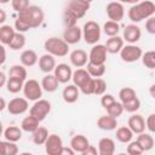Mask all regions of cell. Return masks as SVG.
Returning a JSON list of instances; mask_svg holds the SVG:
<instances>
[{
  "mask_svg": "<svg viewBox=\"0 0 155 155\" xmlns=\"http://www.w3.org/2000/svg\"><path fill=\"white\" fill-rule=\"evenodd\" d=\"M155 13V4L150 0L139 1L128 8L127 16L133 23H138L143 19H148Z\"/></svg>",
  "mask_w": 155,
  "mask_h": 155,
  "instance_id": "obj_1",
  "label": "cell"
},
{
  "mask_svg": "<svg viewBox=\"0 0 155 155\" xmlns=\"http://www.w3.org/2000/svg\"><path fill=\"white\" fill-rule=\"evenodd\" d=\"M17 17L19 19H22L30 29H34V28H38L42 24L44 18H45V13H44L41 7H39L36 5H30L29 7H27L22 12H18Z\"/></svg>",
  "mask_w": 155,
  "mask_h": 155,
  "instance_id": "obj_2",
  "label": "cell"
},
{
  "mask_svg": "<svg viewBox=\"0 0 155 155\" xmlns=\"http://www.w3.org/2000/svg\"><path fill=\"white\" fill-rule=\"evenodd\" d=\"M44 48L54 57H65L69 52V44L64 39L51 36L44 42Z\"/></svg>",
  "mask_w": 155,
  "mask_h": 155,
  "instance_id": "obj_3",
  "label": "cell"
},
{
  "mask_svg": "<svg viewBox=\"0 0 155 155\" xmlns=\"http://www.w3.org/2000/svg\"><path fill=\"white\" fill-rule=\"evenodd\" d=\"M101 25L94 21H87L82 27V39L88 45H96L101 39Z\"/></svg>",
  "mask_w": 155,
  "mask_h": 155,
  "instance_id": "obj_4",
  "label": "cell"
},
{
  "mask_svg": "<svg viewBox=\"0 0 155 155\" xmlns=\"http://www.w3.org/2000/svg\"><path fill=\"white\" fill-rule=\"evenodd\" d=\"M23 94L28 101H38L42 97V86L35 79L25 80L23 86Z\"/></svg>",
  "mask_w": 155,
  "mask_h": 155,
  "instance_id": "obj_5",
  "label": "cell"
},
{
  "mask_svg": "<svg viewBox=\"0 0 155 155\" xmlns=\"http://www.w3.org/2000/svg\"><path fill=\"white\" fill-rule=\"evenodd\" d=\"M51 111V103L46 99H38L34 102V104L31 105L30 110H29V114L33 115L35 119H38L40 122L42 120L46 119V116L50 114Z\"/></svg>",
  "mask_w": 155,
  "mask_h": 155,
  "instance_id": "obj_6",
  "label": "cell"
},
{
  "mask_svg": "<svg viewBox=\"0 0 155 155\" xmlns=\"http://www.w3.org/2000/svg\"><path fill=\"white\" fill-rule=\"evenodd\" d=\"M142 56H143L142 48L134 44H128V45L124 46L122 50L120 51V58L126 63L137 62L138 59L142 58Z\"/></svg>",
  "mask_w": 155,
  "mask_h": 155,
  "instance_id": "obj_7",
  "label": "cell"
},
{
  "mask_svg": "<svg viewBox=\"0 0 155 155\" xmlns=\"http://www.w3.org/2000/svg\"><path fill=\"white\" fill-rule=\"evenodd\" d=\"M44 145H45V151L48 155H62L64 148L62 138L56 133L50 134Z\"/></svg>",
  "mask_w": 155,
  "mask_h": 155,
  "instance_id": "obj_8",
  "label": "cell"
},
{
  "mask_svg": "<svg viewBox=\"0 0 155 155\" xmlns=\"http://www.w3.org/2000/svg\"><path fill=\"white\" fill-rule=\"evenodd\" d=\"M107 54H108V50H107L105 45L96 44L92 46V48L90 51L88 62L94 63V64H105Z\"/></svg>",
  "mask_w": 155,
  "mask_h": 155,
  "instance_id": "obj_9",
  "label": "cell"
},
{
  "mask_svg": "<svg viewBox=\"0 0 155 155\" xmlns=\"http://www.w3.org/2000/svg\"><path fill=\"white\" fill-rule=\"evenodd\" d=\"M105 12H107V16L110 21H114V22H120L124 16H125V8H124V5L122 2L120 1H111L105 7Z\"/></svg>",
  "mask_w": 155,
  "mask_h": 155,
  "instance_id": "obj_10",
  "label": "cell"
},
{
  "mask_svg": "<svg viewBox=\"0 0 155 155\" xmlns=\"http://www.w3.org/2000/svg\"><path fill=\"white\" fill-rule=\"evenodd\" d=\"M29 108V103H28V99L24 97H16V98H12L8 104H7V110L10 114L12 115H21V114H24Z\"/></svg>",
  "mask_w": 155,
  "mask_h": 155,
  "instance_id": "obj_11",
  "label": "cell"
},
{
  "mask_svg": "<svg viewBox=\"0 0 155 155\" xmlns=\"http://www.w3.org/2000/svg\"><path fill=\"white\" fill-rule=\"evenodd\" d=\"M90 2H86V1H82V0H71L68 6H67V10H69L78 19L82 18L87 11L90 10Z\"/></svg>",
  "mask_w": 155,
  "mask_h": 155,
  "instance_id": "obj_12",
  "label": "cell"
},
{
  "mask_svg": "<svg viewBox=\"0 0 155 155\" xmlns=\"http://www.w3.org/2000/svg\"><path fill=\"white\" fill-rule=\"evenodd\" d=\"M73 70L70 68V65L65 64V63H59L58 65H56L53 74L56 75V78L58 79V81L61 84H67L73 79Z\"/></svg>",
  "mask_w": 155,
  "mask_h": 155,
  "instance_id": "obj_13",
  "label": "cell"
},
{
  "mask_svg": "<svg viewBox=\"0 0 155 155\" xmlns=\"http://www.w3.org/2000/svg\"><path fill=\"white\" fill-rule=\"evenodd\" d=\"M140 36H142V30L138 25H136L134 23L132 24H128L126 25V28L124 29V34H122V38L128 44H136L137 41L140 40Z\"/></svg>",
  "mask_w": 155,
  "mask_h": 155,
  "instance_id": "obj_14",
  "label": "cell"
},
{
  "mask_svg": "<svg viewBox=\"0 0 155 155\" xmlns=\"http://www.w3.org/2000/svg\"><path fill=\"white\" fill-rule=\"evenodd\" d=\"M63 39L69 45H75L82 39V28H80L78 24L70 28H65L63 33Z\"/></svg>",
  "mask_w": 155,
  "mask_h": 155,
  "instance_id": "obj_15",
  "label": "cell"
},
{
  "mask_svg": "<svg viewBox=\"0 0 155 155\" xmlns=\"http://www.w3.org/2000/svg\"><path fill=\"white\" fill-rule=\"evenodd\" d=\"M127 126L133 131V133L139 134L145 131L147 125H145V119L140 114H133L128 117Z\"/></svg>",
  "mask_w": 155,
  "mask_h": 155,
  "instance_id": "obj_16",
  "label": "cell"
},
{
  "mask_svg": "<svg viewBox=\"0 0 155 155\" xmlns=\"http://www.w3.org/2000/svg\"><path fill=\"white\" fill-rule=\"evenodd\" d=\"M69 59H70V63L74 67H76V68H82V67H85L88 63L87 62L88 61V56L81 48H78V50L71 51L70 54H69Z\"/></svg>",
  "mask_w": 155,
  "mask_h": 155,
  "instance_id": "obj_17",
  "label": "cell"
},
{
  "mask_svg": "<svg viewBox=\"0 0 155 155\" xmlns=\"http://www.w3.org/2000/svg\"><path fill=\"white\" fill-rule=\"evenodd\" d=\"M39 68L42 73L45 74H48V73H52L56 68V59H54V56L50 54V53H45L42 54L40 58H39Z\"/></svg>",
  "mask_w": 155,
  "mask_h": 155,
  "instance_id": "obj_18",
  "label": "cell"
},
{
  "mask_svg": "<svg viewBox=\"0 0 155 155\" xmlns=\"http://www.w3.org/2000/svg\"><path fill=\"white\" fill-rule=\"evenodd\" d=\"M92 79V76L90 75V73L87 71V69L84 68H78L74 73H73V84L76 85L79 88H82L90 80Z\"/></svg>",
  "mask_w": 155,
  "mask_h": 155,
  "instance_id": "obj_19",
  "label": "cell"
},
{
  "mask_svg": "<svg viewBox=\"0 0 155 155\" xmlns=\"http://www.w3.org/2000/svg\"><path fill=\"white\" fill-rule=\"evenodd\" d=\"M79 94H80V88L74 84L67 85L62 92V97H63L64 102L68 104L75 103L79 99Z\"/></svg>",
  "mask_w": 155,
  "mask_h": 155,
  "instance_id": "obj_20",
  "label": "cell"
},
{
  "mask_svg": "<svg viewBox=\"0 0 155 155\" xmlns=\"http://www.w3.org/2000/svg\"><path fill=\"white\" fill-rule=\"evenodd\" d=\"M124 42H125L124 38H121V36H119V35L110 36V38L107 40V42H105V47H107V50H108V53H113V54L120 53V51H121L122 47L125 46Z\"/></svg>",
  "mask_w": 155,
  "mask_h": 155,
  "instance_id": "obj_21",
  "label": "cell"
},
{
  "mask_svg": "<svg viewBox=\"0 0 155 155\" xmlns=\"http://www.w3.org/2000/svg\"><path fill=\"white\" fill-rule=\"evenodd\" d=\"M117 126V119L111 115H103L97 120V127L103 131H113Z\"/></svg>",
  "mask_w": 155,
  "mask_h": 155,
  "instance_id": "obj_22",
  "label": "cell"
},
{
  "mask_svg": "<svg viewBox=\"0 0 155 155\" xmlns=\"http://www.w3.org/2000/svg\"><path fill=\"white\" fill-rule=\"evenodd\" d=\"M88 145H90V140L84 134H75L70 140V147L75 150V153L82 154Z\"/></svg>",
  "mask_w": 155,
  "mask_h": 155,
  "instance_id": "obj_23",
  "label": "cell"
},
{
  "mask_svg": "<svg viewBox=\"0 0 155 155\" xmlns=\"http://www.w3.org/2000/svg\"><path fill=\"white\" fill-rule=\"evenodd\" d=\"M98 153L101 155H113L115 153V142L109 137L101 138L98 142Z\"/></svg>",
  "mask_w": 155,
  "mask_h": 155,
  "instance_id": "obj_24",
  "label": "cell"
},
{
  "mask_svg": "<svg viewBox=\"0 0 155 155\" xmlns=\"http://www.w3.org/2000/svg\"><path fill=\"white\" fill-rule=\"evenodd\" d=\"M61 82L58 81V79L56 78L54 74H46L42 80H41V86H42V90L46 91V92H54L57 88H58V85Z\"/></svg>",
  "mask_w": 155,
  "mask_h": 155,
  "instance_id": "obj_25",
  "label": "cell"
},
{
  "mask_svg": "<svg viewBox=\"0 0 155 155\" xmlns=\"http://www.w3.org/2000/svg\"><path fill=\"white\" fill-rule=\"evenodd\" d=\"M21 64H23L24 67H33L39 62L38 54L34 50H24L21 53Z\"/></svg>",
  "mask_w": 155,
  "mask_h": 155,
  "instance_id": "obj_26",
  "label": "cell"
},
{
  "mask_svg": "<svg viewBox=\"0 0 155 155\" xmlns=\"http://www.w3.org/2000/svg\"><path fill=\"white\" fill-rule=\"evenodd\" d=\"M16 34L15 27H11L8 24H1L0 27V41L2 45H8L11 40L13 39Z\"/></svg>",
  "mask_w": 155,
  "mask_h": 155,
  "instance_id": "obj_27",
  "label": "cell"
},
{
  "mask_svg": "<svg viewBox=\"0 0 155 155\" xmlns=\"http://www.w3.org/2000/svg\"><path fill=\"white\" fill-rule=\"evenodd\" d=\"M133 131L128 127V126H121L116 130V139L120 142V143H124V144H128L132 138H133Z\"/></svg>",
  "mask_w": 155,
  "mask_h": 155,
  "instance_id": "obj_28",
  "label": "cell"
},
{
  "mask_svg": "<svg viewBox=\"0 0 155 155\" xmlns=\"http://www.w3.org/2000/svg\"><path fill=\"white\" fill-rule=\"evenodd\" d=\"M48 136H50V134H48L47 128L39 126V127L31 133V140H33V143L36 144V145H44L45 142L47 140Z\"/></svg>",
  "mask_w": 155,
  "mask_h": 155,
  "instance_id": "obj_29",
  "label": "cell"
},
{
  "mask_svg": "<svg viewBox=\"0 0 155 155\" xmlns=\"http://www.w3.org/2000/svg\"><path fill=\"white\" fill-rule=\"evenodd\" d=\"M22 131L18 126H8L4 130V138L10 142H18L22 138Z\"/></svg>",
  "mask_w": 155,
  "mask_h": 155,
  "instance_id": "obj_30",
  "label": "cell"
},
{
  "mask_svg": "<svg viewBox=\"0 0 155 155\" xmlns=\"http://www.w3.org/2000/svg\"><path fill=\"white\" fill-rule=\"evenodd\" d=\"M39 120L35 119L33 115L29 114V116H25L22 122H21V128L24 131V132H28V133H33L38 127H39Z\"/></svg>",
  "mask_w": 155,
  "mask_h": 155,
  "instance_id": "obj_31",
  "label": "cell"
},
{
  "mask_svg": "<svg viewBox=\"0 0 155 155\" xmlns=\"http://www.w3.org/2000/svg\"><path fill=\"white\" fill-rule=\"evenodd\" d=\"M137 142L140 144V147L143 148L144 151H149L154 148V144H155V140L153 138L151 134L149 133H145V132H142L138 134L137 137Z\"/></svg>",
  "mask_w": 155,
  "mask_h": 155,
  "instance_id": "obj_32",
  "label": "cell"
},
{
  "mask_svg": "<svg viewBox=\"0 0 155 155\" xmlns=\"http://www.w3.org/2000/svg\"><path fill=\"white\" fill-rule=\"evenodd\" d=\"M27 67H24L23 64H15L10 68V71H8V76L10 78H16V79H19L22 81H25L27 80Z\"/></svg>",
  "mask_w": 155,
  "mask_h": 155,
  "instance_id": "obj_33",
  "label": "cell"
},
{
  "mask_svg": "<svg viewBox=\"0 0 155 155\" xmlns=\"http://www.w3.org/2000/svg\"><path fill=\"white\" fill-rule=\"evenodd\" d=\"M0 150L2 155H16L18 153V147L16 142H10L5 139L0 142Z\"/></svg>",
  "mask_w": 155,
  "mask_h": 155,
  "instance_id": "obj_34",
  "label": "cell"
},
{
  "mask_svg": "<svg viewBox=\"0 0 155 155\" xmlns=\"http://www.w3.org/2000/svg\"><path fill=\"white\" fill-rule=\"evenodd\" d=\"M11 50L13 51H18L21 48H23L25 46V36L23 33H19V31H16L13 39L11 40V42L7 45Z\"/></svg>",
  "mask_w": 155,
  "mask_h": 155,
  "instance_id": "obj_35",
  "label": "cell"
},
{
  "mask_svg": "<svg viewBox=\"0 0 155 155\" xmlns=\"http://www.w3.org/2000/svg\"><path fill=\"white\" fill-rule=\"evenodd\" d=\"M86 65V69L92 78H102L105 74V64H94L88 62Z\"/></svg>",
  "mask_w": 155,
  "mask_h": 155,
  "instance_id": "obj_36",
  "label": "cell"
},
{
  "mask_svg": "<svg viewBox=\"0 0 155 155\" xmlns=\"http://www.w3.org/2000/svg\"><path fill=\"white\" fill-rule=\"evenodd\" d=\"M24 82H25V81H22V80H19V79L10 78V76H8V80H7V84H6V90H7L10 93H18L19 91H23Z\"/></svg>",
  "mask_w": 155,
  "mask_h": 155,
  "instance_id": "obj_37",
  "label": "cell"
},
{
  "mask_svg": "<svg viewBox=\"0 0 155 155\" xmlns=\"http://www.w3.org/2000/svg\"><path fill=\"white\" fill-rule=\"evenodd\" d=\"M103 31L109 38L117 35L119 31H120V24H119V22H114V21H110V19L104 23V25H103Z\"/></svg>",
  "mask_w": 155,
  "mask_h": 155,
  "instance_id": "obj_38",
  "label": "cell"
},
{
  "mask_svg": "<svg viewBox=\"0 0 155 155\" xmlns=\"http://www.w3.org/2000/svg\"><path fill=\"white\" fill-rule=\"evenodd\" d=\"M142 63L148 69H155V50L147 51L142 56Z\"/></svg>",
  "mask_w": 155,
  "mask_h": 155,
  "instance_id": "obj_39",
  "label": "cell"
},
{
  "mask_svg": "<svg viewBox=\"0 0 155 155\" xmlns=\"http://www.w3.org/2000/svg\"><path fill=\"white\" fill-rule=\"evenodd\" d=\"M136 97H137V93L132 87H122L119 91V98H120L121 103L128 102V101H131V99H133Z\"/></svg>",
  "mask_w": 155,
  "mask_h": 155,
  "instance_id": "obj_40",
  "label": "cell"
},
{
  "mask_svg": "<svg viewBox=\"0 0 155 155\" xmlns=\"http://www.w3.org/2000/svg\"><path fill=\"white\" fill-rule=\"evenodd\" d=\"M107 113L109 114V115H111V116H114V117H119V116H121V114L125 111L124 110V105H122V103L121 102H114L110 107H108L107 109Z\"/></svg>",
  "mask_w": 155,
  "mask_h": 155,
  "instance_id": "obj_41",
  "label": "cell"
},
{
  "mask_svg": "<svg viewBox=\"0 0 155 155\" xmlns=\"http://www.w3.org/2000/svg\"><path fill=\"white\" fill-rule=\"evenodd\" d=\"M124 105V110L127 111V113H136L137 110H139L140 108V101L138 99V97L128 101V102H125L122 103Z\"/></svg>",
  "mask_w": 155,
  "mask_h": 155,
  "instance_id": "obj_42",
  "label": "cell"
},
{
  "mask_svg": "<svg viewBox=\"0 0 155 155\" xmlns=\"http://www.w3.org/2000/svg\"><path fill=\"white\" fill-rule=\"evenodd\" d=\"M126 151H127V154H130V155H140V154L144 153L143 148H142L140 144L137 142V139H136V140H131V142L128 143V145H127V148H126Z\"/></svg>",
  "mask_w": 155,
  "mask_h": 155,
  "instance_id": "obj_43",
  "label": "cell"
},
{
  "mask_svg": "<svg viewBox=\"0 0 155 155\" xmlns=\"http://www.w3.org/2000/svg\"><path fill=\"white\" fill-rule=\"evenodd\" d=\"M63 22H64V25L65 28H70V27H74L78 23V18L69 11V10H64V13H63Z\"/></svg>",
  "mask_w": 155,
  "mask_h": 155,
  "instance_id": "obj_44",
  "label": "cell"
},
{
  "mask_svg": "<svg viewBox=\"0 0 155 155\" xmlns=\"http://www.w3.org/2000/svg\"><path fill=\"white\" fill-rule=\"evenodd\" d=\"M107 91V82L102 78H94V94L102 96Z\"/></svg>",
  "mask_w": 155,
  "mask_h": 155,
  "instance_id": "obj_45",
  "label": "cell"
},
{
  "mask_svg": "<svg viewBox=\"0 0 155 155\" xmlns=\"http://www.w3.org/2000/svg\"><path fill=\"white\" fill-rule=\"evenodd\" d=\"M11 6L18 13L25 10L27 7H29L30 5H29V0H11Z\"/></svg>",
  "mask_w": 155,
  "mask_h": 155,
  "instance_id": "obj_46",
  "label": "cell"
},
{
  "mask_svg": "<svg viewBox=\"0 0 155 155\" xmlns=\"http://www.w3.org/2000/svg\"><path fill=\"white\" fill-rule=\"evenodd\" d=\"M116 99H115V97L113 96V94H109V93H104V94H102V98H101V104H102V107L104 108V109H107L108 107H110L114 102H115Z\"/></svg>",
  "mask_w": 155,
  "mask_h": 155,
  "instance_id": "obj_47",
  "label": "cell"
},
{
  "mask_svg": "<svg viewBox=\"0 0 155 155\" xmlns=\"http://www.w3.org/2000/svg\"><path fill=\"white\" fill-rule=\"evenodd\" d=\"M80 91L86 96L94 94V78H92L82 88H80Z\"/></svg>",
  "mask_w": 155,
  "mask_h": 155,
  "instance_id": "obj_48",
  "label": "cell"
},
{
  "mask_svg": "<svg viewBox=\"0 0 155 155\" xmlns=\"http://www.w3.org/2000/svg\"><path fill=\"white\" fill-rule=\"evenodd\" d=\"M15 29H16V31H19V33H25V31H28L30 28L22 21V19H19L18 17L15 19Z\"/></svg>",
  "mask_w": 155,
  "mask_h": 155,
  "instance_id": "obj_49",
  "label": "cell"
},
{
  "mask_svg": "<svg viewBox=\"0 0 155 155\" xmlns=\"http://www.w3.org/2000/svg\"><path fill=\"white\" fill-rule=\"evenodd\" d=\"M145 29H147V31L149 34L155 35V17L154 16H151V17H149L147 19V22H145Z\"/></svg>",
  "mask_w": 155,
  "mask_h": 155,
  "instance_id": "obj_50",
  "label": "cell"
},
{
  "mask_svg": "<svg viewBox=\"0 0 155 155\" xmlns=\"http://www.w3.org/2000/svg\"><path fill=\"white\" fill-rule=\"evenodd\" d=\"M145 125H147V128L149 130V132L155 133V114H150V115L147 117Z\"/></svg>",
  "mask_w": 155,
  "mask_h": 155,
  "instance_id": "obj_51",
  "label": "cell"
},
{
  "mask_svg": "<svg viewBox=\"0 0 155 155\" xmlns=\"http://www.w3.org/2000/svg\"><path fill=\"white\" fill-rule=\"evenodd\" d=\"M97 153H98V150H97V148L94 147V145H88L87 148H86V150L82 153V155H97Z\"/></svg>",
  "mask_w": 155,
  "mask_h": 155,
  "instance_id": "obj_52",
  "label": "cell"
},
{
  "mask_svg": "<svg viewBox=\"0 0 155 155\" xmlns=\"http://www.w3.org/2000/svg\"><path fill=\"white\" fill-rule=\"evenodd\" d=\"M7 80H8V79L6 78V74H5V73L1 70V71H0V86H1V87L6 86V84H7Z\"/></svg>",
  "mask_w": 155,
  "mask_h": 155,
  "instance_id": "obj_53",
  "label": "cell"
},
{
  "mask_svg": "<svg viewBox=\"0 0 155 155\" xmlns=\"http://www.w3.org/2000/svg\"><path fill=\"white\" fill-rule=\"evenodd\" d=\"M63 154H69V155H74V154H75V150H74V149H73L71 147H70V148H65V147H64V148H63V151H62V155H63Z\"/></svg>",
  "mask_w": 155,
  "mask_h": 155,
  "instance_id": "obj_54",
  "label": "cell"
},
{
  "mask_svg": "<svg viewBox=\"0 0 155 155\" xmlns=\"http://www.w3.org/2000/svg\"><path fill=\"white\" fill-rule=\"evenodd\" d=\"M1 53H2V56H1V61H0V64L2 65V64L5 63V61H6V51H5V47H4V46H1Z\"/></svg>",
  "mask_w": 155,
  "mask_h": 155,
  "instance_id": "obj_55",
  "label": "cell"
},
{
  "mask_svg": "<svg viewBox=\"0 0 155 155\" xmlns=\"http://www.w3.org/2000/svg\"><path fill=\"white\" fill-rule=\"evenodd\" d=\"M6 21V13L4 10H0V23L4 24V22Z\"/></svg>",
  "mask_w": 155,
  "mask_h": 155,
  "instance_id": "obj_56",
  "label": "cell"
},
{
  "mask_svg": "<svg viewBox=\"0 0 155 155\" xmlns=\"http://www.w3.org/2000/svg\"><path fill=\"white\" fill-rule=\"evenodd\" d=\"M149 94L155 99V84L150 85V87H149Z\"/></svg>",
  "mask_w": 155,
  "mask_h": 155,
  "instance_id": "obj_57",
  "label": "cell"
},
{
  "mask_svg": "<svg viewBox=\"0 0 155 155\" xmlns=\"http://www.w3.org/2000/svg\"><path fill=\"white\" fill-rule=\"evenodd\" d=\"M116 1H120V2H122V4H132V5H134V4H137V2H139V0H116Z\"/></svg>",
  "mask_w": 155,
  "mask_h": 155,
  "instance_id": "obj_58",
  "label": "cell"
},
{
  "mask_svg": "<svg viewBox=\"0 0 155 155\" xmlns=\"http://www.w3.org/2000/svg\"><path fill=\"white\" fill-rule=\"evenodd\" d=\"M0 101H1V107H0V110H4V109L7 107V105H6V102H5V99H4L2 97H1V99H0Z\"/></svg>",
  "mask_w": 155,
  "mask_h": 155,
  "instance_id": "obj_59",
  "label": "cell"
},
{
  "mask_svg": "<svg viewBox=\"0 0 155 155\" xmlns=\"http://www.w3.org/2000/svg\"><path fill=\"white\" fill-rule=\"evenodd\" d=\"M8 1H11V0H0V2H1V4H7Z\"/></svg>",
  "mask_w": 155,
  "mask_h": 155,
  "instance_id": "obj_60",
  "label": "cell"
}]
</instances>
